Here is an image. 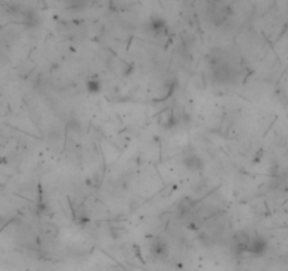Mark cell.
I'll use <instances>...</instances> for the list:
<instances>
[{"label": "cell", "instance_id": "4", "mask_svg": "<svg viewBox=\"0 0 288 271\" xmlns=\"http://www.w3.org/2000/svg\"><path fill=\"white\" fill-rule=\"evenodd\" d=\"M101 80H88L86 82V89L91 92V94H98L101 92Z\"/></svg>", "mask_w": 288, "mask_h": 271}, {"label": "cell", "instance_id": "2", "mask_svg": "<svg viewBox=\"0 0 288 271\" xmlns=\"http://www.w3.org/2000/svg\"><path fill=\"white\" fill-rule=\"evenodd\" d=\"M184 164L191 171H198V170L202 168V159H199L195 153H191L188 156H184Z\"/></svg>", "mask_w": 288, "mask_h": 271}, {"label": "cell", "instance_id": "1", "mask_svg": "<svg viewBox=\"0 0 288 271\" xmlns=\"http://www.w3.org/2000/svg\"><path fill=\"white\" fill-rule=\"evenodd\" d=\"M149 250L154 258L163 261L168 257V244L166 240H163L161 238H155L152 240L150 246H149Z\"/></svg>", "mask_w": 288, "mask_h": 271}, {"label": "cell", "instance_id": "3", "mask_svg": "<svg viewBox=\"0 0 288 271\" xmlns=\"http://www.w3.org/2000/svg\"><path fill=\"white\" fill-rule=\"evenodd\" d=\"M158 123L160 126L166 128H171L175 126V114L171 112V111H166L160 114V119H158Z\"/></svg>", "mask_w": 288, "mask_h": 271}]
</instances>
